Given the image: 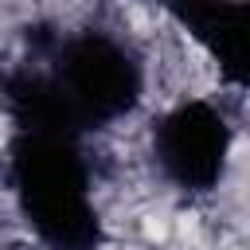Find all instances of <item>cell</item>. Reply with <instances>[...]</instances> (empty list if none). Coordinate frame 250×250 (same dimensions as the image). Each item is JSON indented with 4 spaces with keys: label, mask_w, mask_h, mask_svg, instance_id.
Wrapping results in <instances>:
<instances>
[{
    "label": "cell",
    "mask_w": 250,
    "mask_h": 250,
    "mask_svg": "<svg viewBox=\"0 0 250 250\" xmlns=\"http://www.w3.org/2000/svg\"><path fill=\"white\" fill-rule=\"evenodd\" d=\"M109 172L94 141L55 129H8L0 191L35 250H109Z\"/></svg>",
    "instance_id": "1"
},
{
    "label": "cell",
    "mask_w": 250,
    "mask_h": 250,
    "mask_svg": "<svg viewBox=\"0 0 250 250\" xmlns=\"http://www.w3.org/2000/svg\"><path fill=\"white\" fill-rule=\"evenodd\" d=\"M238 102L234 94H176L148 105L141 156L160 195L199 207L230 188L238 176Z\"/></svg>",
    "instance_id": "2"
},
{
    "label": "cell",
    "mask_w": 250,
    "mask_h": 250,
    "mask_svg": "<svg viewBox=\"0 0 250 250\" xmlns=\"http://www.w3.org/2000/svg\"><path fill=\"white\" fill-rule=\"evenodd\" d=\"M156 16L219 74L230 94H242L246 0H156Z\"/></svg>",
    "instance_id": "3"
},
{
    "label": "cell",
    "mask_w": 250,
    "mask_h": 250,
    "mask_svg": "<svg viewBox=\"0 0 250 250\" xmlns=\"http://www.w3.org/2000/svg\"><path fill=\"white\" fill-rule=\"evenodd\" d=\"M0 250H4V234H0Z\"/></svg>",
    "instance_id": "4"
}]
</instances>
